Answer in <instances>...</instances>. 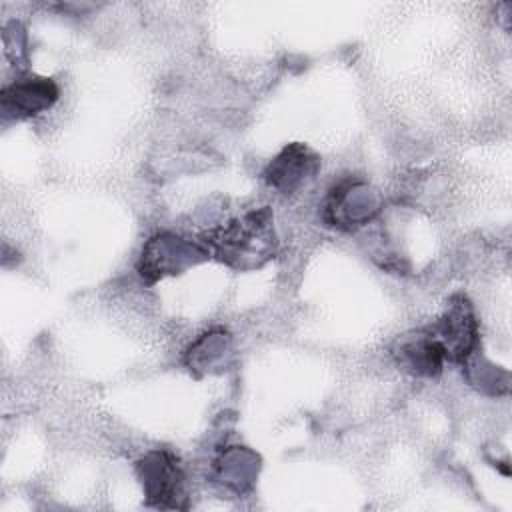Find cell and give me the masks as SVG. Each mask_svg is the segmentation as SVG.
<instances>
[{"label": "cell", "mask_w": 512, "mask_h": 512, "mask_svg": "<svg viewBox=\"0 0 512 512\" xmlns=\"http://www.w3.org/2000/svg\"><path fill=\"white\" fill-rule=\"evenodd\" d=\"M320 168V158L306 144L294 142L284 146L266 166L264 180L270 188L290 194L312 180Z\"/></svg>", "instance_id": "8992f818"}, {"label": "cell", "mask_w": 512, "mask_h": 512, "mask_svg": "<svg viewBox=\"0 0 512 512\" xmlns=\"http://www.w3.org/2000/svg\"><path fill=\"white\" fill-rule=\"evenodd\" d=\"M202 246L222 264L236 270H252L268 262L276 252V232L268 208L250 210L202 236Z\"/></svg>", "instance_id": "6da1fadb"}, {"label": "cell", "mask_w": 512, "mask_h": 512, "mask_svg": "<svg viewBox=\"0 0 512 512\" xmlns=\"http://www.w3.org/2000/svg\"><path fill=\"white\" fill-rule=\"evenodd\" d=\"M380 212V194L360 178L334 184L322 202V220L338 230H356Z\"/></svg>", "instance_id": "7a4b0ae2"}, {"label": "cell", "mask_w": 512, "mask_h": 512, "mask_svg": "<svg viewBox=\"0 0 512 512\" xmlns=\"http://www.w3.org/2000/svg\"><path fill=\"white\" fill-rule=\"evenodd\" d=\"M146 504L156 508H186V474L168 450H152L136 464Z\"/></svg>", "instance_id": "3957f363"}, {"label": "cell", "mask_w": 512, "mask_h": 512, "mask_svg": "<svg viewBox=\"0 0 512 512\" xmlns=\"http://www.w3.org/2000/svg\"><path fill=\"white\" fill-rule=\"evenodd\" d=\"M428 330L450 362H464L478 346V322L472 304L462 294L450 298L444 314Z\"/></svg>", "instance_id": "5b68a950"}, {"label": "cell", "mask_w": 512, "mask_h": 512, "mask_svg": "<svg viewBox=\"0 0 512 512\" xmlns=\"http://www.w3.org/2000/svg\"><path fill=\"white\" fill-rule=\"evenodd\" d=\"M214 468H216L218 480L226 488L242 492L252 484L258 464H256V456L250 450L234 446L226 454H222L220 460H216Z\"/></svg>", "instance_id": "9c48e42d"}, {"label": "cell", "mask_w": 512, "mask_h": 512, "mask_svg": "<svg viewBox=\"0 0 512 512\" xmlns=\"http://www.w3.org/2000/svg\"><path fill=\"white\" fill-rule=\"evenodd\" d=\"M58 94V84L52 78H20L2 88L0 110L6 118H30L48 110Z\"/></svg>", "instance_id": "52a82bcc"}, {"label": "cell", "mask_w": 512, "mask_h": 512, "mask_svg": "<svg viewBox=\"0 0 512 512\" xmlns=\"http://www.w3.org/2000/svg\"><path fill=\"white\" fill-rule=\"evenodd\" d=\"M396 364L416 376H436L444 364V352L428 328L404 334L392 346Z\"/></svg>", "instance_id": "ba28073f"}, {"label": "cell", "mask_w": 512, "mask_h": 512, "mask_svg": "<svg viewBox=\"0 0 512 512\" xmlns=\"http://www.w3.org/2000/svg\"><path fill=\"white\" fill-rule=\"evenodd\" d=\"M206 256L208 250L202 244L162 232L144 244L138 260V272L146 282H154L166 274H178Z\"/></svg>", "instance_id": "277c9868"}]
</instances>
